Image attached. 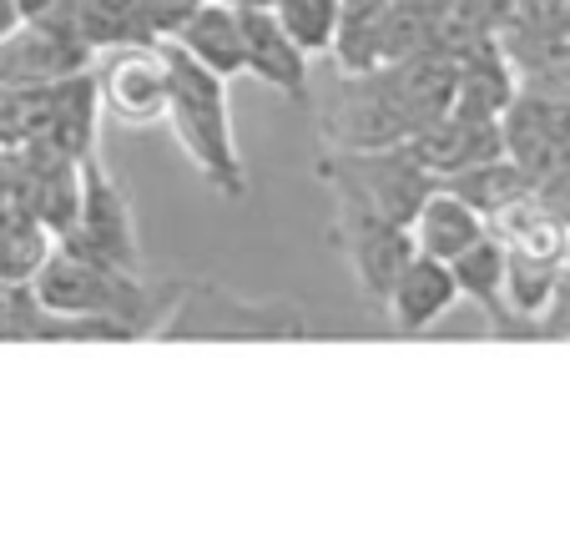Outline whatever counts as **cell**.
Wrapping results in <instances>:
<instances>
[{"instance_id": "13", "label": "cell", "mask_w": 570, "mask_h": 545, "mask_svg": "<svg viewBox=\"0 0 570 545\" xmlns=\"http://www.w3.org/2000/svg\"><path fill=\"white\" fill-rule=\"evenodd\" d=\"M173 51H183L187 61L207 66L213 76L233 81L243 76V16H237L233 0H203L173 36H167Z\"/></svg>"}, {"instance_id": "21", "label": "cell", "mask_w": 570, "mask_h": 545, "mask_svg": "<svg viewBox=\"0 0 570 545\" xmlns=\"http://www.w3.org/2000/svg\"><path fill=\"white\" fill-rule=\"evenodd\" d=\"M505 6H510V0H450V11L460 16L464 26H474V31H490V36H495Z\"/></svg>"}, {"instance_id": "26", "label": "cell", "mask_w": 570, "mask_h": 545, "mask_svg": "<svg viewBox=\"0 0 570 545\" xmlns=\"http://www.w3.org/2000/svg\"><path fill=\"white\" fill-rule=\"evenodd\" d=\"M566 267H570V243H566Z\"/></svg>"}, {"instance_id": "27", "label": "cell", "mask_w": 570, "mask_h": 545, "mask_svg": "<svg viewBox=\"0 0 570 545\" xmlns=\"http://www.w3.org/2000/svg\"><path fill=\"white\" fill-rule=\"evenodd\" d=\"M233 6H237V0H233Z\"/></svg>"}, {"instance_id": "5", "label": "cell", "mask_w": 570, "mask_h": 545, "mask_svg": "<svg viewBox=\"0 0 570 545\" xmlns=\"http://www.w3.org/2000/svg\"><path fill=\"white\" fill-rule=\"evenodd\" d=\"M91 86H97L101 117L117 127H157L167 121V97H173V56L167 41H111L91 51Z\"/></svg>"}, {"instance_id": "11", "label": "cell", "mask_w": 570, "mask_h": 545, "mask_svg": "<svg viewBox=\"0 0 570 545\" xmlns=\"http://www.w3.org/2000/svg\"><path fill=\"white\" fill-rule=\"evenodd\" d=\"M454 61V91H450V111H464V117H484L500 121L510 111V101L520 97L515 66H510L505 46L495 36H470L460 51L450 56Z\"/></svg>"}, {"instance_id": "17", "label": "cell", "mask_w": 570, "mask_h": 545, "mask_svg": "<svg viewBox=\"0 0 570 545\" xmlns=\"http://www.w3.org/2000/svg\"><path fill=\"white\" fill-rule=\"evenodd\" d=\"M268 11L278 16L283 31H288L308 56H328V51H334L344 0H268Z\"/></svg>"}, {"instance_id": "8", "label": "cell", "mask_w": 570, "mask_h": 545, "mask_svg": "<svg viewBox=\"0 0 570 545\" xmlns=\"http://www.w3.org/2000/svg\"><path fill=\"white\" fill-rule=\"evenodd\" d=\"M243 16V76L273 86L293 107H313V56L283 31L268 6H237Z\"/></svg>"}, {"instance_id": "22", "label": "cell", "mask_w": 570, "mask_h": 545, "mask_svg": "<svg viewBox=\"0 0 570 545\" xmlns=\"http://www.w3.org/2000/svg\"><path fill=\"white\" fill-rule=\"evenodd\" d=\"M81 0H21V21H46V26H76Z\"/></svg>"}, {"instance_id": "16", "label": "cell", "mask_w": 570, "mask_h": 545, "mask_svg": "<svg viewBox=\"0 0 570 545\" xmlns=\"http://www.w3.org/2000/svg\"><path fill=\"white\" fill-rule=\"evenodd\" d=\"M440 187H450L454 197H464V203L474 207V213L490 223L495 213H505V207H515L520 197L535 193V182H530V172L520 167L510 152H500V157H484L474 162V167L454 172V177H444Z\"/></svg>"}, {"instance_id": "15", "label": "cell", "mask_w": 570, "mask_h": 545, "mask_svg": "<svg viewBox=\"0 0 570 545\" xmlns=\"http://www.w3.org/2000/svg\"><path fill=\"white\" fill-rule=\"evenodd\" d=\"M450 273H454L460 299L480 303L484 319H495L500 333H520L515 319H510V309H505V247H500V237L490 233V227H484V237H474V243L454 257Z\"/></svg>"}, {"instance_id": "2", "label": "cell", "mask_w": 570, "mask_h": 545, "mask_svg": "<svg viewBox=\"0 0 570 545\" xmlns=\"http://www.w3.org/2000/svg\"><path fill=\"white\" fill-rule=\"evenodd\" d=\"M26 289L41 303L36 339H131L141 333V319L157 313L137 267L107 263L71 237H51Z\"/></svg>"}, {"instance_id": "23", "label": "cell", "mask_w": 570, "mask_h": 545, "mask_svg": "<svg viewBox=\"0 0 570 545\" xmlns=\"http://www.w3.org/2000/svg\"><path fill=\"white\" fill-rule=\"evenodd\" d=\"M21 26V0H0V36H11Z\"/></svg>"}, {"instance_id": "10", "label": "cell", "mask_w": 570, "mask_h": 545, "mask_svg": "<svg viewBox=\"0 0 570 545\" xmlns=\"http://www.w3.org/2000/svg\"><path fill=\"white\" fill-rule=\"evenodd\" d=\"M404 147H410V157L420 162L434 182H444V177H454V172L474 167V162H484V157H500V152H505V132H500V121L464 117V111L444 107L440 117L414 127L410 137H404Z\"/></svg>"}, {"instance_id": "4", "label": "cell", "mask_w": 570, "mask_h": 545, "mask_svg": "<svg viewBox=\"0 0 570 545\" xmlns=\"http://www.w3.org/2000/svg\"><path fill=\"white\" fill-rule=\"evenodd\" d=\"M313 177L328 187L334 203H354V207H364V213H379L399 227H410L420 203L440 187V182L410 157L404 142H394V147H318Z\"/></svg>"}, {"instance_id": "25", "label": "cell", "mask_w": 570, "mask_h": 545, "mask_svg": "<svg viewBox=\"0 0 570 545\" xmlns=\"http://www.w3.org/2000/svg\"><path fill=\"white\" fill-rule=\"evenodd\" d=\"M566 36H570V6H566Z\"/></svg>"}, {"instance_id": "6", "label": "cell", "mask_w": 570, "mask_h": 545, "mask_svg": "<svg viewBox=\"0 0 570 545\" xmlns=\"http://www.w3.org/2000/svg\"><path fill=\"white\" fill-rule=\"evenodd\" d=\"M328 237H334L338 257H344L348 273H354L358 293L384 309L399 267L414 257L410 227L389 223V217H379V213H364V207H354V203H334V227H328Z\"/></svg>"}, {"instance_id": "20", "label": "cell", "mask_w": 570, "mask_h": 545, "mask_svg": "<svg viewBox=\"0 0 570 545\" xmlns=\"http://www.w3.org/2000/svg\"><path fill=\"white\" fill-rule=\"evenodd\" d=\"M197 6H203V0H147V31H151V41H167V36H173L177 26L197 11Z\"/></svg>"}, {"instance_id": "24", "label": "cell", "mask_w": 570, "mask_h": 545, "mask_svg": "<svg viewBox=\"0 0 570 545\" xmlns=\"http://www.w3.org/2000/svg\"><path fill=\"white\" fill-rule=\"evenodd\" d=\"M237 6H268V0H237Z\"/></svg>"}, {"instance_id": "1", "label": "cell", "mask_w": 570, "mask_h": 545, "mask_svg": "<svg viewBox=\"0 0 570 545\" xmlns=\"http://www.w3.org/2000/svg\"><path fill=\"white\" fill-rule=\"evenodd\" d=\"M454 91V61L440 51L338 71L328 107L318 111V147H394L414 127L440 117Z\"/></svg>"}, {"instance_id": "7", "label": "cell", "mask_w": 570, "mask_h": 545, "mask_svg": "<svg viewBox=\"0 0 570 545\" xmlns=\"http://www.w3.org/2000/svg\"><path fill=\"white\" fill-rule=\"evenodd\" d=\"M61 237L81 243L87 253L107 257V263L121 267H141V243H137V217H131L127 193L117 187L111 167L87 152L81 157V197H76V217Z\"/></svg>"}, {"instance_id": "14", "label": "cell", "mask_w": 570, "mask_h": 545, "mask_svg": "<svg viewBox=\"0 0 570 545\" xmlns=\"http://www.w3.org/2000/svg\"><path fill=\"white\" fill-rule=\"evenodd\" d=\"M410 237L420 253L440 257V263H454L474 237H484V217L474 213L464 197H454L450 187H434V193L420 203V213H414Z\"/></svg>"}, {"instance_id": "19", "label": "cell", "mask_w": 570, "mask_h": 545, "mask_svg": "<svg viewBox=\"0 0 570 545\" xmlns=\"http://www.w3.org/2000/svg\"><path fill=\"white\" fill-rule=\"evenodd\" d=\"M76 31L87 36V46H111V41H137L147 31V0H81Z\"/></svg>"}, {"instance_id": "3", "label": "cell", "mask_w": 570, "mask_h": 545, "mask_svg": "<svg viewBox=\"0 0 570 545\" xmlns=\"http://www.w3.org/2000/svg\"><path fill=\"white\" fill-rule=\"evenodd\" d=\"M173 97H167V127L177 132L183 157L197 167V177L227 203H243L253 193V172L243 162L233 132V107H227V81L213 76L207 66L187 61L183 51H173Z\"/></svg>"}, {"instance_id": "12", "label": "cell", "mask_w": 570, "mask_h": 545, "mask_svg": "<svg viewBox=\"0 0 570 545\" xmlns=\"http://www.w3.org/2000/svg\"><path fill=\"white\" fill-rule=\"evenodd\" d=\"M454 303H460V289H454L450 263H440V257L414 247V257L399 267L394 289H389L384 313H389V323H394V333L414 339V333H430L440 319H450Z\"/></svg>"}, {"instance_id": "9", "label": "cell", "mask_w": 570, "mask_h": 545, "mask_svg": "<svg viewBox=\"0 0 570 545\" xmlns=\"http://www.w3.org/2000/svg\"><path fill=\"white\" fill-rule=\"evenodd\" d=\"M91 66V46L76 26L21 21L11 36H0V86H41L61 81Z\"/></svg>"}, {"instance_id": "18", "label": "cell", "mask_w": 570, "mask_h": 545, "mask_svg": "<svg viewBox=\"0 0 570 545\" xmlns=\"http://www.w3.org/2000/svg\"><path fill=\"white\" fill-rule=\"evenodd\" d=\"M566 6L570 0H510L495 26V41L505 46V51L556 41V36H566Z\"/></svg>"}]
</instances>
